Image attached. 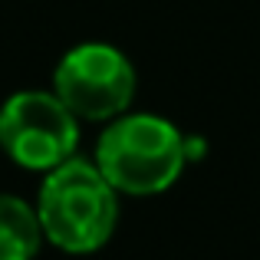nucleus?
<instances>
[{
  "instance_id": "nucleus-1",
  "label": "nucleus",
  "mask_w": 260,
  "mask_h": 260,
  "mask_svg": "<svg viewBox=\"0 0 260 260\" xmlns=\"http://www.w3.org/2000/svg\"><path fill=\"white\" fill-rule=\"evenodd\" d=\"M43 237L66 254H92L112 237L119 221V191L95 161L70 158L46 172L37 194Z\"/></svg>"
},
{
  "instance_id": "nucleus-2",
  "label": "nucleus",
  "mask_w": 260,
  "mask_h": 260,
  "mask_svg": "<svg viewBox=\"0 0 260 260\" xmlns=\"http://www.w3.org/2000/svg\"><path fill=\"white\" fill-rule=\"evenodd\" d=\"M188 158L181 132L152 112L119 115L95 145V165L119 194H161L178 181Z\"/></svg>"
},
{
  "instance_id": "nucleus-3",
  "label": "nucleus",
  "mask_w": 260,
  "mask_h": 260,
  "mask_svg": "<svg viewBox=\"0 0 260 260\" xmlns=\"http://www.w3.org/2000/svg\"><path fill=\"white\" fill-rule=\"evenodd\" d=\"M0 148L30 172H53L76 158L79 119L56 92H13L0 106Z\"/></svg>"
},
{
  "instance_id": "nucleus-4",
  "label": "nucleus",
  "mask_w": 260,
  "mask_h": 260,
  "mask_svg": "<svg viewBox=\"0 0 260 260\" xmlns=\"http://www.w3.org/2000/svg\"><path fill=\"white\" fill-rule=\"evenodd\" d=\"M135 66L112 43H79L56 63L53 92L76 119L112 122L135 99Z\"/></svg>"
},
{
  "instance_id": "nucleus-5",
  "label": "nucleus",
  "mask_w": 260,
  "mask_h": 260,
  "mask_svg": "<svg viewBox=\"0 0 260 260\" xmlns=\"http://www.w3.org/2000/svg\"><path fill=\"white\" fill-rule=\"evenodd\" d=\"M43 241L37 208L17 194H0V260H33Z\"/></svg>"
}]
</instances>
